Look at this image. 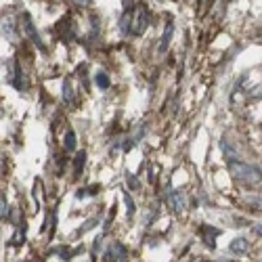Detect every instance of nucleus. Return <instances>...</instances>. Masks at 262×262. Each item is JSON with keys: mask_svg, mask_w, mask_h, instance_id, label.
<instances>
[{"mask_svg": "<svg viewBox=\"0 0 262 262\" xmlns=\"http://www.w3.org/2000/svg\"><path fill=\"white\" fill-rule=\"evenodd\" d=\"M122 197H124V202H126L128 216H132V214H134V202H132V197H130V193H128V191H122Z\"/></svg>", "mask_w": 262, "mask_h": 262, "instance_id": "obj_17", "label": "nucleus"}, {"mask_svg": "<svg viewBox=\"0 0 262 262\" xmlns=\"http://www.w3.org/2000/svg\"><path fill=\"white\" fill-rule=\"evenodd\" d=\"M229 250H231V254H235V256H243L248 252V239L246 237H235L231 241Z\"/></svg>", "mask_w": 262, "mask_h": 262, "instance_id": "obj_9", "label": "nucleus"}, {"mask_svg": "<svg viewBox=\"0 0 262 262\" xmlns=\"http://www.w3.org/2000/svg\"><path fill=\"white\" fill-rule=\"evenodd\" d=\"M126 180H128V185H130V189H138V180L132 176V174H126Z\"/></svg>", "mask_w": 262, "mask_h": 262, "instance_id": "obj_22", "label": "nucleus"}, {"mask_svg": "<svg viewBox=\"0 0 262 262\" xmlns=\"http://www.w3.org/2000/svg\"><path fill=\"white\" fill-rule=\"evenodd\" d=\"M94 82H97V86H99L101 90H107V88H109V84H111L109 76L105 74V72H99L97 76H94Z\"/></svg>", "mask_w": 262, "mask_h": 262, "instance_id": "obj_14", "label": "nucleus"}, {"mask_svg": "<svg viewBox=\"0 0 262 262\" xmlns=\"http://www.w3.org/2000/svg\"><path fill=\"white\" fill-rule=\"evenodd\" d=\"M63 147H65V151H74L76 149V132H74V130H67V132H65Z\"/></svg>", "mask_w": 262, "mask_h": 262, "instance_id": "obj_15", "label": "nucleus"}, {"mask_svg": "<svg viewBox=\"0 0 262 262\" xmlns=\"http://www.w3.org/2000/svg\"><path fill=\"white\" fill-rule=\"evenodd\" d=\"M229 170L233 174V178L243 182V185H256V182H262V170L258 166L235 160V162H229Z\"/></svg>", "mask_w": 262, "mask_h": 262, "instance_id": "obj_1", "label": "nucleus"}, {"mask_svg": "<svg viewBox=\"0 0 262 262\" xmlns=\"http://www.w3.org/2000/svg\"><path fill=\"white\" fill-rule=\"evenodd\" d=\"M21 25H23V30H25V34L30 36V40L36 44L38 48H42L44 50V42H42V38H40V34L36 32V28H34V21H32V15L30 13H21Z\"/></svg>", "mask_w": 262, "mask_h": 262, "instance_id": "obj_3", "label": "nucleus"}, {"mask_svg": "<svg viewBox=\"0 0 262 262\" xmlns=\"http://www.w3.org/2000/svg\"><path fill=\"white\" fill-rule=\"evenodd\" d=\"M254 233H256V235H262V224H256V226H254Z\"/></svg>", "mask_w": 262, "mask_h": 262, "instance_id": "obj_24", "label": "nucleus"}, {"mask_svg": "<svg viewBox=\"0 0 262 262\" xmlns=\"http://www.w3.org/2000/svg\"><path fill=\"white\" fill-rule=\"evenodd\" d=\"M63 101L65 103H72L74 101V84L69 78H65V82H63Z\"/></svg>", "mask_w": 262, "mask_h": 262, "instance_id": "obj_13", "label": "nucleus"}, {"mask_svg": "<svg viewBox=\"0 0 262 262\" xmlns=\"http://www.w3.org/2000/svg\"><path fill=\"white\" fill-rule=\"evenodd\" d=\"M202 235H204V243H208V248H214V237H218L220 231L206 224V226H202Z\"/></svg>", "mask_w": 262, "mask_h": 262, "instance_id": "obj_10", "label": "nucleus"}, {"mask_svg": "<svg viewBox=\"0 0 262 262\" xmlns=\"http://www.w3.org/2000/svg\"><path fill=\"white\" fill-rule=\"evenodd\" d=\"M124 256H126V248L120 241H111V246L105 252V260L107 262H122Z\"/></svg>", "mask_w": 262, "mask_h": 262, "instance_id": "obj_5", "label": "nucleus"}, {"mask_svg": "<svg viewBox=\"0 0 262 262\" xmlns=\"http://www.w3.org/2000/svg\"><path fill=\"white\" fill-rule=\"evenodd\" d=\"M13 246H19V243H23V231L21 233H15V237H13Z\"/></svg>", "mask_w": 262, "mask_h": 262, "instance_id": "obj_23", "label": "nucleus"}, {"mask_svg": "<svg viewBox=\"0 0 262 262\" xmlns=\"http://www.w3.org/2000/svg\"><path fill=\"white\" fill-rule=\"evenodd\" d=\"M220 149L224 151V155H226V160H229V162H235V160H237V153H235V149L224 141V138L220 141Z\"/></svg>", "mask_w": 262, "mask_h": 262, "instance_id": "obj_16", "label": "nucleus"}, {"mask_svg": "<svg viewBox=\"0 0 262 262\" xmlns=\"http://www.w3.org/2000/svg\"><path fill=\"white\" fill-rule=\"evenodd\" d=\"M172 34H174V21H168L166 23V28H164V34H162V40H160V44H157V50L164 52L168 50V46H170V40H172Z\"/></svg>", "mask_w": 262, "mask_h": 262, "instance_id": "obj_8", "label": "nucleus"}, {"mask_svg": "<svg viewBox=\"0 0 262 262\" xmlns=\"http://www.w3.org/2000/svg\"><path fill=\"white\" fill-rule=\"evenodd\" d=\"M15 21L11 19V17H4L2 19V36L8 38V40H13L15 38Z\"/></svg>", "mask_w": 262, "mask_h": 262, "instance_id": "obj_12", "label": "nucleus"}, {"mask_svg": "<svg viewBox=\"0 0 262 262\" xmlns=\"http://www.w3.org/2000/svg\"><path fill=\"white\" fill-rule=\"evenodd\" d=\"M6 82L13 84L17 90L28 88V80H25V76H23V69H19V65H17L15 59H11L6 63Z\"/></svg>", "mask_w": 262, "mask_h": 262, "instance_id": "obj_2", "label": "nucleus"}, {"mask_svg": "<svg viewBox=\"0 0 262 262\" xmlns=\"http://www.w3.org/2000/svg\"><path fill=\"white\" fill-rule=\"evenodd\" d=\"M132 21H134V8H132V2H126V11H124V15H122V19H120V32L124 34V36L132 32Z\"/></svg>", "mask_w": 262, "mask_h": 262, "instance_id": "obj_6", "label": "nucleus"}, {"mask_svg": "<svg viewBox=\"0 0 262 262\" xmlns=\"http://www.w3.org/2000/svg\"><path fill=\"white\" fill-rule=\"evenodd\" d=\"M248 202L252 204V208H256V210H262V197H250Z\"/></svg>", "mask_w": 262, "mask_h": 262, "instance_id": "obj_21", "label": "nucleus"}, {"mask_svg": "<svg viewBox=\"0 0 262 262\" xmlns=\"http://www.w3.org/2000/svg\"><path fill=\"white\" fill-rule=\"evenodd\" d=\"M0 216H2V220H4V218H8V202H6L4 195H2V210H0Z\"/></svg>", "mask_w": 262, "mask_h": 262, "instance_id": "obj_20", "label": "nucleus"}, {"mask_svg": "<svg viewBox=\"0 0 262 262\" xmlns=\"http://www.w3.org/2000/svg\"><path fill=\"white\" fill-rule=\"evenodd\" d=\"M101 246H103V237H97V239H94V246H92V260H97L99 252H101Z\"/></svg>", "mask_w": 262, "mask_h": 262, "instance_id": "obj_19", "label": "nucleus"}, {"mask_svg": "<svg viewBox=\"0 0 262 262\" xmlns=\"http://www.w3.org/2000/svg\"><path fill=\"white\" fill-rule=\"evenodd\" d=\"M168 204H170V210H172V212L180 214L182 210H185V206H187L185 193H182V191H172L170 197H168Z\"/></svg>", "mask_w": 262, "mask_h": 262, "instance_id": "obj_7", "label": "nucleus"}, {"mask_svg": "<svg viewBox=\"0 0 262 262\" xmlns=\"http://www.w3.org/2000/svg\"><path fill=\"white\" fill-rule=\"evenodd\" d=\"M97 191H99V187H84L82 191H78L76 197H78V199H82V197H86V195H94Z\"/></svg>", "mask_w": 262, "mask_h": 262, "instance_id": "obj_18", "label": "nucleus"}, {"mask_svg": "<svg viewBox=\"0 0 262 262\" xmlns=\"http://www.w3.org/2000/svg\"><path fill=\"white\" fill-rule=\"evenodd\" d=\"M84 164H86V153L84 151H78L76 155V160H74V176H82V172H84Z\"/></svg>", "mask_w": 262, "mask_h": 262, "instance_id": "obj_11", "label": "nucleus"}, {"mask_svg": "<svg viewBox=\"0 0 262 262\" xmlns=\"http://www.w3.org/2000/svg\"><path fill=\"white\" fill-rule=\"evenodd\" d=\"M147 25H149V13H147L145 6H138L136 13H134V21H132V32L134 36H141V34L147 30Z\"/></svg>", "mask_w": 262, "mask_h": 262, "instance_id": "obj_4", "label": "nucleus"}]
</instances>
